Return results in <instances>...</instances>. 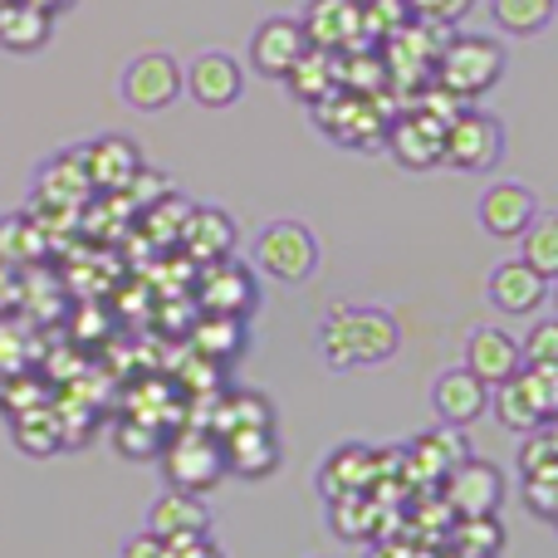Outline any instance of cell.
<instances>
[{"mask_svg":"<svg viewBox=\"0 0 558 558\" xmlns=\"http://www.w3.org/2000/svg\"><path fill=\"white\" fill-rule=\"evenodd\" d=\"M383 147L407 167V172H426V167H441L446 162V123L432 118L426 108H407L387 123Z\"/></svg>","mask_w":558,"mask_h":558,"instance_id":"obj_8","label":"cell"},{"mask_svg":"<svg viewBox=\"0 0 558 558\" xmlns=\"http://www.w3.org/2000/svg\"><path fill=\"white\" fill-rule=\"evenodd\" d=\"M446 505L456 520H481V514H500L505 505V475L490 461L465 456L451 475H446Z\"/></svg>","mask_w":558,"mask_h":558,"instance_id":"obj_9","label":"cell"},{"mask_svg":"<svg viewBox=\"0 0 558 558\" xmlns=\"http://www.w3.org/2000/svg\"><path fill=\"white\" fill-rule=\"evenodd\" d=\"M147 530L157 539H186V534H211V505L192 490H167L147 510Z\"/></svg>","mask_w":558,"mask_h":558,"instance_id":"obj_17","label":"cell"},{"mask_svg":"<svg viewBox=\"0 0 558 558\" xmlns=\"http://www.w3.org/2000/svg\"><path fill=\"white\" fill-rule=\"evenodd\" d=\"M304 35L314 49L348 54L363 49V0H308L304 5Z\"/></svg>","mask_w":558,"mask_h":558,"instance_id":"obj_10","label":"cell"},{"mask_svg":"<svg viewBox=\"0 0 558 558\" xmlns=\"http://www.w3.org/2000/svg\"><path fill=\"white\" fill-rule=\"evenodd\" d=\"M289 94L299 98V104H324V98H333L338 88H343V78H338V54H328V49H314L308 45V54L299 59L294 69L284 74Z\"/></svg>","mask_w":558,"mask_h":558,"instance_id":"obj_23","label":"cell"},{"mask_svg":"<svg viewBox=\"0 0 558 558\" xmlns=\"http://www.w3.org/2000/svg\"><path fill=\"white\" fill-rule=\"evenodd\" d=\"M373 471H377V456L367 451V446H338L324 461V471H318V490H324L328 500H338V495H363Z\"/></svg>","mask_w":558,"mask_h":558,"instance_id":"obj_22","label":"cell"},{"mask_svg":"<svg viewBox=\"0 0 558 558\" xmlns=\"http://www.w3.org/2000/svg\"><path fill=\"white\" fill-rule=\"evenodd\" d=\"M255 265L279 284H304L318 270V241L304 221H270L255 235Z\"/></svg>","mask_w":558,"mask_h":558,"instance_id":"obj_3","label":"cell"},{"mask_svg":"<svg viewBox=\"0 0 558 558\" xmlns=\"http://www.w3.org/2000/svg\"><path fill=\"white\" fill-rule=\"evenodd\" d=\"M436 84L456 98H481L505 78V49L490 35H446L436 54Z\"/></svg>","mask_w":558,"mask_h":558,"instance_id":"obj_2","label":"cell"},{"mask_svg":"<svg viewBox=\"0 0 558 558\" xmlns=\"http://www.w3.org/2000/svg\"><path fill=\"white\" fill-rule=\"evenodd\" d=\"M162 471H167V485H172V490L202 495L226 475V451L216 436L186 432V436H177L172 446H162Z\"/></svg>","mask_w":558,"mask_h":558,"instance_id":"obj_7","label":"cell"},{"mask_svg":"<svg viewBox=\"0 0 558 558\" xmlns=\"http://www.w3.org/2000/svg\"><path fill=\"white\" fill-rule=\"evenodd\" d=\"M39 251H45V241H39L29 216H5V221H0V260L5 265H25V260H35Z\"/></svg>","mask_w":558,"mask_h":558,"instance_id":"obj_31","label":"cell"},{"mask_svg":"<svg viewBox=\"0 0 558 558\" xmlns=\"http://www.w3.org/2000/svg\"><path fill=\"white\" fill-rule=\"evenodd\" d=\"M432 407L446 426H471L490 412V383L475 377L471 367H451V373L436 377L432 387Z\"/></svg>","mask_w":558,"mask_h":558,"instance_id":"obj_14","label":"cell"},{"mask_svg":"<svg viewBox=\"0 0 558 558\" xmlns=\"http://www.w3.org/2000/svg\"><path fill=\"white\" fill-rule=\"evenodd\" d=\"M118 558H172V554H167V539H157L153 530H143V534H133V539L123 544V554Z\"/></svg>","mask_w":558,"mask_h":558,"instance_id":"obj_37","label":"cell"},{"mask_svg":"<svg viewBox=\"0 0 558 558\" xmlns=\"http://www.w3.org/2000/svg\"><path fill=\"white\" fill-rule=\"evenodd\" d=\"M182 251L202 265L226 260L235 251V221L226 211H216V206H196L182 226Z\"/></svg>","mask_w":558,"mask_h":558,"instance_id":"obj_21","label":"cell"},{"mask_svg":"<svg viewBox=\"0 0 558 558\" xmlns=\"http://www.w3.org/2000/svg\"><path fill=\"white\" fill-rule=\"evenodd\" d=\"M333 534H343V539H367V534H373V505H367L363 495H338Z\"/></svg>","mask_w":558,"mask_h":558,"instance_id":"obj_32","label":"cell"},{"mask_svg":"<svg viewBox=\"0 0 558 558\" xmlns=\"http://www.w3.org/2000/svg\"><path fill=\"white\" fill-rule=\"evenodd\" d=\"M304 54H308L304 20L270 15V20H260V29L251 35V69L265 78H284Z\"/></svg>","mask_w":558,"mask_h":558,"instance_id":"obj_11","label":"cell"},{"mask_svg":"<svg viewBox=\"0 0 558 558\" xmlns=\"http://www.w3.org/2000/svg\"><path fill=\"white\" fill-rule=\"evenodd\" d=\"M49 29H54V15L25 5V0H10L0 10V45L15 49V54H39L49 45Z\"/></svg>","mask_w":558,"mask_h":558,"instance_id":"obj_24","label":"cell"},{"mask_svg":"<svg viewBox=\"0 0 558 558\" xmlns=\"http://www.w3.org/2000/svg\"><path fill=\"white\" fill-rule=\"evenodd\" d=\"M78 162H84L88 182H94L98 192H123V186H133V177L143 172V157H137V147L128 143V137H98L94 147L78 153Z\"/></svg>","mask_w":558,"mask_h":558,"instance_id":"obj_19","label":"cell"},{"mask_svg":"<svg viewBox=\"0 0 558 558\" xmlns=\"http://www.w3.org/2000/svg\"><path fill=\"white\" fill-rule=\"evenodd\" d=\"M20 294H25V284H20V270H15V265H5V260H0V318H5V314H15Z\"/></svg>","mask_w":558,"mask_h":558,"instance_id":"obj_38","label":"cell"},{"mask_svg":"<svg viewBox=\"0 0 558 558\" xmlns=\"http://www.w3.org/2000/svg\"><path fill=\"white\" fill-rule=\"evenodd\" d=\"M167 554L172 558H226L211 544V534H186V539H167Z\"/></svg>","mask_w":558,"mask_h":558,"instance_id":"obj_36","label":"cell"},{"mask_svg":"<svg viewBox=\"0 0 558 558\" xmlns=\"http://www.w3.org/2000/svg\"><path fill=\"white\" fill-rule=\"evenodd\" d=\"M186 88V74L182 64H177L172 54H137L133 64L123 69V78H118V94H123L128 108H137V113H162V108H172L177 98H182Z\"/></svg>","mask_w":558,"mask_h":558,"instance_id":"obj_5","label":"cell"},{"mask_svg":"<svg viewBox=\"0 0 558 558\" xmlns=\"http://www.w3.org/2000/svg\"><path fill=\"white\" fill-rule=\"evenodd\" d=\"M475 216H481L485 235H495V241H520L534 226V216H539V202H534V192L520 182H495V186H485Z\"/></svg>","mask_w":558,"mask_h":558,"instance_id":"obj_12","label":"cell"},{"mask_svg":"<svg viewBox=\"0 0 558 558\" xmlns=\"http://www.w3.org/2000/svg\"><path fill=\"white\" fill-rule=\"evenodd\" d=\"M314 123L343 147H377L387 137V123H383V113H377V104L367 94H353V88H338L333 98L314 104Z\"/></svg>","mask_w":558,"mask_h":558,"instance_id":"obj_6","label":"cell"},{"mask_svg":"<svg viewBox=\"0 0 558 558\" xmlns=\"http://www.w3.org/2000/svg\"><path fill=\"white\" fill-rule=\"evenodd\" d=\"M0 402H5V383H0Z\"/></svg>","mask_w":558,"mask_h":558,"instance_id":"obj_42","label":"cell"},{"mask_svg":"<svg viewBox=\"0 0 558 558\" xmlns=\"http://www.w3.org/2000/svg\"><path fill=\"white\" fill-rule=\"evenodd\" d=\"M490 304L500 314H534V308L549 299V279L534 270L530 260H505L490 270V284H485Z\"/></svg>","mask_w":558,"mask_h":558,"instance_id":"obj_16","label":"cell"},{"mask_svg":"<svg viewBox=\"0 0 558 558\" xmlns=\"http://www.w3.org/2000/svg\"><path fill=\"white\" fill-rule=\"evenodd\" d=\"M260 304V289H255V275L245 270L241 260H211L202 275V308L206 314H231V318H245L251 308Z\"/></svg>","mask_w":558,"mask_h":558,"instance_id":"obj_13","label":"cell"},{"mask_svg":"<svg viewBox=\"0 0 558 558\" xmlns=\"http://www.w3.org/2000/svg\"><path fill=\"white\" fill-rule=\"evenodd\" d=\"M490 402H495V412H500V422L510 426V432H539V426L549 422V416H544V407L534 402V392L524 387V377H520V373H514L510 383L495 387Z\"/></svg>","mask_w":558,"mask_h":558,"instance_id":"obj_26","label":"cell"},{"mask_svg":"<svg viewBox=\"0 0 558 558\" xmlns=\"http://www.w3.org/2000/svg\"><path fill=\"white\" fill-rule=\"evenodd\" d=\"M549 299H554V308H558V279H554V289H549Z\"/></svg>","mask_w":558,"mask_h":558,"instance_id":"obj_41","label":"cell"},{"mask_svg":"<svg viewBox=\"0 0 558 558\" xmlns=\"http://www.w3.org/2000/svg\"><path fill=\"white\" fill-rule=\"evenodd\" d=\"M451 549L471 554V558H495L505 549V524L495 514H481V520H456L451 524Z\"/></svg>","mask_w":558,"mask_h":558,"instance_id":"obj_28","label":"cell"},{"mask_svg":"<svg viewBox=\"0 0 558 558\" xmlns=\"http://www.w3.org/2000/svg\"><path fill=\"white\" fill-rule=\"evenodd\" d=\"M520 260H530L544 279H558V211L534 216V226L520 235Z\"/></svg>","mask_w":558,"mask_h":558,"instance_id":"obj_27","label":"cell"},{"mask_svg":"<svg viewBox=\"0 0 558 558\" xmlns=\"http://www.w3.org/2000/svg\"><path fill=\"white\" fill-rule=\"evenodd\" d=\"M490 15L505 35L530 39V35H544V29L554 25L558 0H490Z\"/></svg>","mask_w":558,"mask_h":558,"instance_id":"obj_25","label":"cell"},{"mask_svg":"<svg viewBox=\"0 0 558 558\" xmlns=\"http://www.w3.org/2000/svg\"><path fill=\"white\" fill-rule=\"evenodd\" d=\"M397 343H402V328L387 308H333L328 324L318 328V353L338 373L363 363H387L397 353Z\"/></svg>","mask_w":558,"mask_h":558,"instance_id":"obj_1","label":"cell"},{"mask_svg":"<svg viewBox=\"0 0 558 558\" xmlns=\"http://www.w3.org/2000/svg\"><path fill=\"white\" fill-rule=\"evenodd\" d=\"M196 348H202V353H211V357H235V353L245 348L241 318H231V314H206L202 324H196Z\"/></svg>","mask_w":558,"mask_h":558,"instance_id":"obj_30","label":"cell"},{"mask_svg":"<svg viewBox=\"0 0 558 558\" xmlns=\"http://www.w3.org/2000/svg\"><path fill=\"white\" fill-rule=\"evenodd\" d=\"M530 367H558V318H544L539 328H530V338L520 343Z\"/></svg>","mask_w":558,"mask_h":558,"instance_id":"obj_33","label":"cell"},{"mask_svg":"<svg viewBox=\"0 0 558 558\" xmlns=\"http://www.w3.org/2000/svg\"><path fill=\"white\" fill-rule=\"evenodd\" d=\"M412 5L407 0H363V39L367 45H387L397 29L412 25Z\"/></svg>","mask_w":558,"mask_h":558,"instance_id":"obj_29","label":"cell"},{"mask_svg":"<svg viewBox=\"0 0 558 558\" xmlns=\"http://www.w3.org/2000/svg\"><path fill=\"white\" fill-rule=\"evenodd\" d=\"M407 5H412L416 20H432V25H456V20H461L475 0H407Z\"/></svg>","mask_w":558,"mask_h":558,"instance_id":"obj_35","label":"cell"},{"mask_svg":"<svg viewBox=\"0 0 558 558\" xmlns=\"http://www.w3.org/2000/svg\"><path fill=\"white\" fill-rule=\"evenodd\" d=\"M5 5H10V0H0V10H5Z\"/></svg>","mask_w":558,"mask_h":558,"instance_id":"obj_43","label":"cell"},{"mask_svg":"<svg viewBox=\"0 0 558 558\" xmlns=\"http://www.w3.org/2000/svg\"><path fill=\"white\" fill-rule=\"evenodd\" d=\"M436 558H471V554H456V549H446V554H436Z\"/></svg>","mask_w":558,"mask_h":558,"instance_id":"obj_40","label":"cell"},{"mask_svg":"<svg viewBox=\"0 0 558 558\" xmlns=\"http://www.w3.org/2000/svg\"><path fill=\"white\" fill-rule=\"evenodd\" d=\"M465 367H471L475 377H485L490 387H500L524 367V353L500 328H475V333L465 338Z\"/></svg>","mask_w":558,"mask_h":558,"instance_id":"obj_20","label":"cell"},{"mask_svg":"<svg viewBox=\"0 0 558 558\" xmlns=\"http://www.w3.org/2000/svg\"><path fill=\"white\" fill-rule=\"evenodd\" d=\"M226 451V471L241 475V481H260V475L279 471V441L270 426H235L221 441Z\"/></svg>","mask_w":558,"mask_h":558,"instance_id":"obj_18","label":"cell"},{"mask_svg":"<svg viewBox=\"0 0 558 558\" xmlns=\"http://www.w3.org/2000/svg\"><path fill=\"white\" fill-rule=\"evenodd\" d=\"M241 88H245L241 64H235L231 54H221V49L196 54L192 69H186V94H192L202 108H231L235 98H241Z\"/></svg>","mask_w":558,"mask_h":558,"instance_id":"obj_15","label":"cell"},{"mask_svg":"<svg viewBox=\"0 0 558 558\" xmlns=\"http://www.w3.org/2000/svg\"><path fill=\"white\" fill-rule=\"evenodd\" d=\"M118 446H123V456H137V461H147V456H162V436L153 432V426L143 422H128L123 432H118Z\"/></svg>","mask_w":558,"mask_h":558,"instance_id":"obj_34","label":"cell"},{"mask_svg":"<svg viewBox=\"0 0 558 558\" xmlns=\"http://www.w3.org/2000/svg\"><path fill=\"white\" fill-rule=\"evenodd\" d=\"M500 157H505L500 118L481 113V108H461V113L446 123V167H461V172H490Z\"/></svg>","mask_w":558,"mask_h":558,"instance_id":"obj_4","label":"cell"},{"mask_svg":"<svg viewBox=\"0 0 558 558\" xmlns=\"http://www.w3.org/2000/svg\"><path fill=\"white\" fill-rule=\"evenodd\" d=\"M25 5H35V10H45V15H64L74 0H25Z\"/></svg>","mask_w":558,"mask_h":558,"instance_id":"obj_39","label":"cell"}]
</instances>
